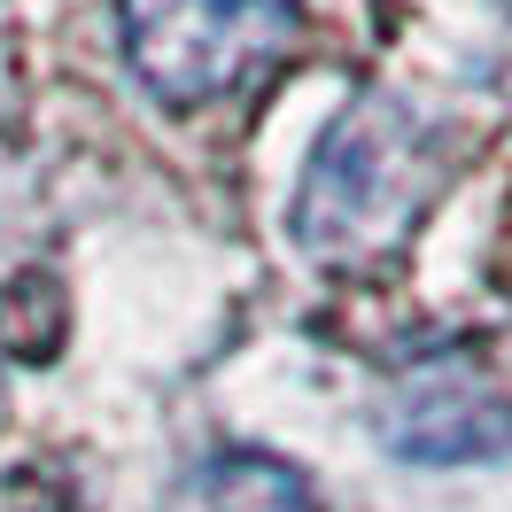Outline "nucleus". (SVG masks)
<instances>
[{
    "instance_id": "1",
    "label": "nucleus",
    "mask_w": 512,
    "mask_h": 512,
    "mask_svg": "<svg viewBox=\"0 0 512 512\" xmlns=\"http://www.w3.org/2000/svg\"><path fill=\"white\" fill-rule=\"evenodd\" d=\"M443 179H450V140L435 132L427 109L396 94H357L303 163L288 233L319 264H365L427 218Z\"/></svg>"
},
{
    "instance_id": "2",
    "label": "nucleus",
    "mask_w": 512,
    "mask_h": 512,
    "mask_svg": "<svg viewBox=\"0 0 512 512\" xmlns=\"http://www.w3.org/2000/svg\"><path fill=\"white\" fill-rule=\"evenodd\" d=\"M295 8L303 0H117V47L156 101L210 109L295 39Z\"/></svg>"
},
{
    "instance_id": "3",
    "label": "nucleus",
    "mask_w": 512,
    "mask_h": 512,
    "mask_svg": "<svg viewBox=\"0 0 512 512\" xmlns=\"http://www.w3.org/2000/svg\"><path fill=\"white\" fill-rule=\"evenodd\" d=\"M381 450L396 466H489V458H505L512 450V396L481 365H419L404 381L381 396Z\"/></svg>"
},
{
    "instance_id": "4",
    "label": "nucleus",
    "mask_w": 512,
    "mask_h": 512,
    "mask_svg": "<svg viewBox=\"0 0 512 512\" xmlns=\"http://www.w3.org/2000/svg\"><path fill=\"white\" fill-rule=\"evenodd\" d=\"M171 512H319V497H311V474H303L295 458L218 450V458H202V466L179 481Z\"/></svg>"
},
{
    "instance_id": "5",
    "label": "nucleus",
    "mask_w": 512,
    "mask_h": 512,
    "mask_svg": "<svg viewBox=\"0 0 512 512\" xmlns=\"http://www.w3.org/2000/svg\"><path fill=\"white\" fill-rule=\"evenodd\" d=\"M0 512H78V505H70V489L55 474L16 466V474H0Z\"/></svg>"
}]
</instances>
